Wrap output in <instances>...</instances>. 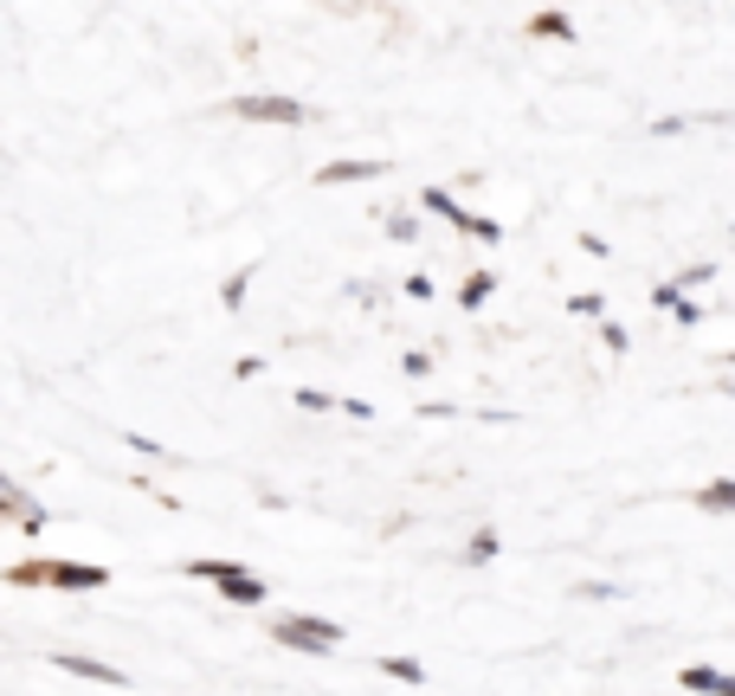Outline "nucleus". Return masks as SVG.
I'll return each instance as SVG.
<instances>
[{
    "label": "nucleus",
    "instance_id": "1",
    "mask_svg": "<svg viewBox=\"0 0 735 696\" xmlns=\"http://www.w3.org/2000/svg\"><path fill=\"white\" fill-rule=\"evenodd\" d=\"M188 574L214 580L226 600H239V607H265V580H252V574H245V567H232V561H194Z\"/></svg>",
    "mask_w": 735,
    "mask_h": 696
},
{
    "label": "nucleus",
    "instance_id": "2",
    "mask_svg": "<svg viewBox=\"0 0 735 696\" xmlns=\"http://www.w3.org/2000/svg\"><path fill=\"white\" fill-rule=\"evenodd\" d=\"M272 638H278V645H297V651H329L342 632L329 626V620H278Z\"/></svg>",
    "mask_w": 735,
    "mask_h": 696
},
{
    "label": "nucleus",
    "instance_id": "3",
    "mask_svg": "<svg viewBox=\"0 0 735 696\" xmlns=\"http://www.w3.org/2000/svg\"><path fill=\"white\" fill-rule=\"evenodd\" d=\"M426 207L439 213V219H451L458 232H478V239H491V245L504 239V232H497V219H478V213H465L458 201H451V194H445V188H433V194H426Z\"/></svg>",
    "mask_w": 735,
    "mask_h": 696
},
{
    "label": "nucleus",
    "instance_id": "4",
    "mask_svg": "<svg viewBox=\"0 0 735 696\" xmlns=\"http://www.w3.org/2000/svg\"><path fill=\"white\" fill-rule=\"evenodd\" d=\"M239 117H258V123H310V110L297 97H239Z\"/></svg>",
    "mask_w": 735,
    "mask_h": 696
},
{
    "label": "nucleus",
    "instance_id": "5",
    "mask_svg": "<svg viewBox=\"0 0 735 696\" xmlns=\"http://www.w3.org/2000/svg\"><path fill=\"white\" fill-rule=\"evenodd\" d=\"M46 580H52V587H104L110 574H104V567H65V561H59V567H46Z\"/></svg>",
    "mask_w": 735,
    "mask_h": 696
},
{
    "label": "nucleus",
    "instance_id": "6",
    "mask_svg": "<svg viewBox=\"0 0 735 696\" xmlns=\"http://www.w3.org/2000/svg\"><path fill=\"white\" fill-rule=\"evenodd\" d=\"M59 671L91 677V684H123V671H117V664H97V658H59Z\"/></svg>",
    "mask_w": 735,
    "mask_h": 696
},
{
    "label": "nucleus",
    "instance_id": "7",
    "mask_svg": "<svg viewBox=\"0 0 735 696\" xmlns=\"http://www.w3.org/2000/svg\"><path fill=\"white\" fill-rule=\"evenodd\" d=\"M684 684L703 696H735V677H723V671H684Z\"/></svg>",
    "mask_w": 735,
    "mask_h": 696
},
{
    "label": "nucleus",
    "instance_id": "8",
    "mask_svg": "<svg viewBox=\"0 0 735 696\" xmlns=\"http://www.w3.org/2000/svg\"><path fill=\"white\" fill-rule=\"evenodd\" d=\"M368 175H381V161H329L316 181H368Z\"/></svg>",
    "mask_w": 735,
    "mask_h": 696
},
{
    "label": "nucleus",
    "instance_id": "9",
    "mask_svg": "<svg viewBox=\"0 0 735 696\" xmlns=\"http://www.w3.org/2000/svg\"><path fill=\"white\" fill-rule=\"evenodd\" d=\"M381 671H387V677H400V684H426V664H413V658H387Z\"/></svg>",
    "mask_w": 735,
    "mask_h": 696
},
{
    "label": "nucleus",
    "instance_id": "10",
    "mask_svg": "<svg viewBox=\"0 0 735 696\" xmlns=\"http://www.w3.org/2000/svg\"><path fill=\"white\" fill-rule=\"evenodd\" d=\"M491 290H497V284H491L484 272H478V278H465V290H458V303H465V310H478V303H484Z\"/></svg>",
    "mask_w": 735,
    "mask_h": 696
},
{
    "label": "nucleus",
    "instance_id": "11",
    "mask_svg": "<svg viewBox=\"0 0 735 696\" xmlns=\"http://www.w3.org/2000/svg\"><path fill=\"white\" fill-rule=\"evenodd\" d=\"M297 407H303V413H329L336 400H329V394H316V387H297Z\"/></svg>",
    "mask_w": 735,
    "mask_h": 696
},
{
    "label": "nucleus",
    "instance_id": "12",
    "mask_svg": "<svg viewBox=\"0 0 735 696\" xmlns=\"http://www.w3.org/2000/svg\"><path fill=\"white\" fill-rule=\"evenodd\" d=\"M387 232H394V239H413V232H420V219H413V213H394V219H387Z\"/></svg>",
    "mask_w": 735,
    "mask_h": 696
},
{
    "label": "nucleus",
    "instance_id": "13",
    "mask_svg": "<svg viewBox=\"0 0 735 696\" xmlns=\"http://www.w3.org/2000/svg\"><path fill=\"white\" fill-rule=\"evenodd\" d=\"M535 33H555V39H568V20H562V13H542V20H535Z\"/></svg>",
    "mask_w": 735,
    "mask_h": 696
},
{
    "label": "nucleus",
    "instance_id": "14",
    "mask_svg": "<svg viewBox=\"0 0 735 696\" xmlns=\"http://www.w3.org/2000/svg\"><path fill=\"white\" fill-rule=\"evenodd\" d=\"M730 496H735V484H710V490H703V503H710V509H723Z\"/></svg>",
    "mask_w": 735,
    "mask_h": 696
}]
</instances>
